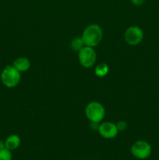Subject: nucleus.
Masks as SVG:
<instances>
[{
    "mask_svg": "<svg viewBox=\"0 0 159 160\" xmlns=\"http://www.w3.org/2000/svg\"><path fill=\"white\" fill-rule=\"evenodd\" d=\"M103 38V31L101 27L95 23L89 25L83 31L82 38L85 46L94 47L99 45Z\"/></svg>",
    "mask_w": 159,
    "mask_h": 160,
    "instance_id": "f257e3e1",
    "label": "nucleus"
},
{
    "mask_svg": "<svg viewBox=\"0 0 159 160\" xmlns=\"http://www.w3.org/2000/svg\"><path fill=\"white\" fill-rule=\"evenodd\" d=\"M21 79V74L20 72L16 68H14L13 66H6L1 73V81L3 85L6 86L9 88L17 87L20 83Z\"/></svg>",
    "mask_w": 159,
    "mask_h": 160,
    "instance_id": "f03ea898",
    "label": "nucleus"
},
{
    "mask_svg": "<svg viewBox=\"0 0 159 160\" xmlns=\"http://www.w3.org/2000/svg\"><path fill=\"white\" fill-rule=\"evenodd\" d=\"M86 117L91 123H99L105 116V109L101 103L98 102H91L85 108Z\"/></svg>",
    "mask_w": 159,
    "mask_h": 160,
    "instance_id": "7ed1b4c3",
    "label": "nucleus"
},
{
    "mask_svg": "<svg viewBox=\"0 0 159 160\" xmlns=\"http://www.w3.org/2000/svg\"><path fill=\"white\" fill-rule=\"evenodd\" d=\"M78 59L82 67L85 68H90L96 62V51L92 47L84 46L78 52Z\"/></svg>",
    "mask_w": 159,
    "mask_h": 160,
    "instance_id": "20e7f679",
    "label": "nucleus"
},
{
    "mask_svg": "<svg viewBox=\"0 0 159 160\" xmlns=\"http://www.w3.org/2000/svg\"><path fill=\"white\" fill-rule=\"evenodd\" d=\"M131 153L135 158L138 159H146L151 156V146L147 142L140 140L132 144L131 146Z\"/></svg>",
    "mask_w": 159,
    "mask_h": 160,
    "instance_id": "39448f33",
    "label": "nucleus"
},
{
    "mask_svg": "<svg viewBox=\"0 0 159 160\" xmlns=\"http://www.w3.org/2000/svg\"><path fill=\"white\" fill-rule=\"evenodd\" d=\"M124 38L126 43L129 45H137L143 38V32L140 28L132 26L127 28L125 32Z\"/></svg>",
    "mask_w": 159,
    "mask_h": 160,
    "instance_id": "423d86ee",
    "label": "nucleus"
},
{
    "mask_svg": "<svg viewBox=\"0 0 159 160\" xmlns=\"http://www.w3.org/2000/svg\"><path fill=\"white\" fill-rule=\"evenodd\" d=\"M100 135L106 139H112L118 134L116 124L112 122H103L98 126V129Z\"/></svg>",
    "mask_w": 159,
    "mask_h": 160,
    "instance_id": "0eeeda50",
    "label": "nucleus"
},
{
    "mask_svg": "<svg viewBox=\"0 0 159 160\" xmlns=\"http://www.w3.org/2000/svg\"><path fill=\"white\" fill-rule=\"evenodd\" d=\"M14 68L17 69L19 72L27 71L31 67V62L26 57H19L14 60L12 63Z\"/></svg>",
    "mask_w": 159,
    "mask_h": 160,
    "instance_id": "6e6552de",
    "label": "nucleus"
},
{
    "mask_svg": "<svg viewBox=\"0 0 159 160\" xmlns=\"http://www.w3.org/2000/svg\"><path fill=\"white\" fill-rule=\"evenodd\" d=\"M21 143V139L17 134H11L5 141V147L7 149L12 151L19 148Z\"/></svg>",
    "mask_w": 159,
    "mask_h": 160,
    "instance_id": "1a4fd4ad",
    "label": "nucleus"
},
{
    "mask_svg": "<svg viewBox=\"0 0 159 160\" xmlns=\"http://www.w3.org/2000/svg\"><path fill=\"white\" fill-rule=\"evenodd\" d=\"M109 72V67L104 62H101L98 64L94 69V73L98 78H103L106 76Z\"/></svg>",
    "mask_w": 159,
    "mask_h": 160,
    "instance_id": "9d476101",
    "label": "nucleus"
},
{
    "mask_svg": "<svg viewBox=\"0 0 159 160\" xmlns=\"http://www.w3.org/2000/svg\"><path fill=\"white\" fill-rule=\"evenodd\" d=\"M71 48L76 52H79L84 45V42H83L81 38H75L71 42Z\"/></svg>",
    "mask_w": 159,
    "mask_h": 160,
    "instance_id": "9b49d317",
    "label": "nucleus"
},
{
    "mask_svg": "<svg viewBox=\"0 0 159 160\" xmlns=\"http://www.w3.org/2000/svg\"><path fill=\"white\" fill-rule=\"evenodd\" d=\"M0 160H12V152L6 148L0 149Z\"/></svg>",
    "mask_w": 159,
    "mask_h": 160,
    "instance_id": "f8f14e48",
    "label": "nucleus"
},
{
    "mask_svg": "<svg viewBox=\"0 0 159 160\" xmlns=\"http://www.w3.org/2000/svg\"><path fill=\"white\" fill-rule=\"evenodd\" d=\"M117 127V129H118V132H123V131H126V128H127L128 124L125 120H120L118 123H115Z\"/></svg>",
    "mask_w": 159,
    "mask_h": 160,
    "instance_id": "ddd939ff",
    "label": "nucleus"
},
{
    "mask_svg": "<svg viewBox=\"0 0 159 160\" xmlns=\"http://www.w3.org/2000/svg\"><path fill=\"white\" fill-rule=\"evenodd\" d=\"M145 0H131L132 3L135 6H141L143 2H144Z\"/></svg>",
    "mask_w": 159,
    "mask_h": 160,
    "instance_id": "4468645a",
    "label": "nucleus"
},
{
    "mask_svg": "<svg viewBox=\"0 0 159 160\" xmlns=\"http://www.w3.org/2000/svg\"><path fill=\"white\" fill-rule=\"evenodd\" d=\"M6 148V147H5V142L0 140V149H2V148Z\"/></svg>",
    "mask_w": 159,
    "mask_h": 160,
    "instance_id": "2eb2a0df",
    "label": "nucleus"
}]
</instances>
